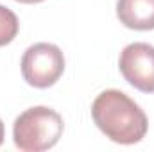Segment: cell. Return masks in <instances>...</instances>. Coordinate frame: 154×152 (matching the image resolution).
Instances as JSON below:
<instances>
[{
	"instance_id": "1",
	"label": "cell",
	"mask_w": 154,
	"mask_h": 152,
	"mask_svg": "<svg viewBox=\"0 0 154 152\" xmlns=\"http://www.w3.org/2000/svg\"><path fill=\"white\" fill-rule=\"evenodd\" d=\"M91 118L106 138L120 145L142 141L149 129L143 109L120 90L102 91L91 104Z\"/></svg>"
},
{
	"instance_id": "2",
	"label": "cell",
	"mask_w": 154,
	"mask_h": 152,
	"mask_svg": "<svg viewBox=\"0 0 154 152\" xmlns=\"http://www.w3.org/2000/svg\"><path fill=\"white\" fill-rule=\"evenodd\" d=\"M65 123L61 114L50 108L36 106L29 108L14 120L13 140L23 152H41L52 149L61 134Z\"/></svg>"
},
{
	"instance_id": "3",
	"label": "cell",
	"mask_w": 154,
	"mask_h": 152,
	"mask_svg": "<svg viewBox=\"0 0 154 152\" xmlns=\"http://www.w3.org/2000/svg\"><path fill=\"white\" fill-rule=\"evenodd\" d=\"M65 72V56L57 45L36 43L23 52L22 75L29 86L39 90L54 86Z\"/></svg>"
},
{
	"instance_id": "4",
	"label": "cell",
	"mask_w": 154,
	"mask_h": 152,
	"mask_svg": "<svg viewBox=\"0 0 154 152\" xmlns=\"http://www.w3.org/2000/svg\"><path fill=\"white\" fill-rule=\"evenodd\" d=\"M120 74L136 90L154 93V47L149 43H131L120 54Z\"/></svg>"
},
{
	"instance_id": "5",
	"label": "cell",
	"mask_w": 154,
	"mask_h": 152,
	"mask_svg": "<svg viewBox=\"0 0 154 152\" xmlns=\"http://www.w3.org/2000/svg\"><path fill=\"white\" fill-rule=\"evenodd\" d=\"M116 16L120 23L133 31L154 29V0H118Z\"/></svg>"
},
{
	"instance_id": "6",
	"label": "cell",
	"mask_w": 154,
	"mask_h": 152,
	"mask_svg": "<svg viewBox=\"0 0 154 152\" xmlns=\"http://www.w3.org/2000/svg\"><path fill=\"white\" fill-rule=\"evenodd\" d=\"M20 29L18 16L5 5L0 4V47L9 45L13 39L16 38Z\"/></svg>"
},
{
	"instance_id": "7",
	"label": "cell",
	"mask_w": 154,
	"mask_h": 152,
	"mask_svg": "<svg viewBox=\"0 0 154 152\" xmlns=\"http://www.w3.org/2000/svg\"><path fill=\"white\" fill-rule=\"evenodd\" d=\"M4 136H5V131H4V123H2V120H0V145H2V141H4Z\"/></svg>"
},
{
	"instance_id": "8",
	"label": "cell",
	"mask_w": 154,
	"mask_h": 152,
	"mask_svg": "<svg viewBox=\"0 0 154 152\" xmlns=\"http://www.w3.org/2000/svg\"><path fill=\"white\" fill-rule=\"evenodd\" d=\"M14 2H20V4H39L43 0H14Z\"/></svg>"
}]
</instances>
